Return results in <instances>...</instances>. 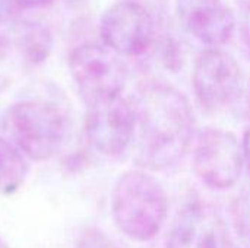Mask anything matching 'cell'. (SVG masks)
Masks as SVG:
<instances>
[{
  "label": "cell",
  "instance_id": "6",
  "mask_svg": "<svg viewBox=\"0 0 250 248\" xmlns=\"http://www.w3.org/2000/svg\"><path fill=\"white\" fill-rule=\"evenodd\" d=\"M243 167L242 145L233 133L214 127L201 132L193 153V171L207 187L215 190L233 187Z\"/></svg>",
  "mask_w": 250,
  "mask_h": 248
},
{
  "label": "cell",
  "instance_id": "15",
  "mask_svg": "<svg viewBox=\"0 0 250 248\" xmlns=\"http://www.w3.org/2000/svg\"><path fill=\"white\" fill-rule=\"evenodd\" d=\"M237 7H239V16H237L239 26L245 41L250 47V0H239Z\"/></svg>",
  "mask_w": 250,
  "mask_h": 248
},
{
  "label": "cell",
  "instance_id": "10",
  "mask_svg": "<svg viewBox=\"0 0 250 248\" xmlns=\"http://www.w3.org/2000/svg\"><path fill=\"white\" fill-rule=\"evenodd\" d=\"M183 29L208 47H221L233 35L236 18L223 0H177Z\"/></svg>",
  "mask_w": 250,
  "mask_h": 248
},
{
  "label": "cell",
  "instance_id": "9",
  "mask_svg": "<svg viewBox=\"0 0 250 248\" xmlns=\"http://www.w3.org/2000/svg\"><path fill=\"white\" fill-rule=\"evenodd\" d=\"M167 248H233V235L223 215L205 202L189 203L179 213Z\"/></svg>",
  "mask_w": 250,
  "mask_h": 248
},
{
  "label": "cell",
  "instance_id": "8",
  "mask_svg": "<svg viewBox=\"0 0 250 248\" xmlns=\"http://www.w3.org/2000/svg\"><path fill=\"white\" fill-rule=\"evenodd\" d=\"M136 111L122 95L88 105L85 133L89 143L101 153L117 156L135 139Z\"/></svg>",
  "mask_w": 250,
  "mask_h": 248
},
{
  "label": "cell",
  "instance_id": "14",
  "mask_svg": "<svg viewBox=\"0 0 250 248\" xmlns=\"http://www.w3.org/2000/svg\"><path fill=\"white\" fill-rule=\"evenodd\" d=\"M75 248H120L111 238H108L101 231L92 229L86 232L78 243Z\"/></svg>",
  "mask_w": 250,
  "mask_h": 248
},
{
  "label": "cell",
  "instance_id": "13",
  "mask_svg": "<svg viewBox=\"0 0 250 248\" xmlns=\"http://www.w3.org/2000/svg\"><path fill=\"white\" fill-rule=\"evenodd\" d=\"M233 228L239 248H250V191L243 193L233 205Z\"/></svg>",
  "mask_w": 250,
  "mask_h": 248
},
{
  "label": "cell",
  "instance_id": "12",
  "mask_svg": "<svg viewBox=\"0 0 250 248\" xmlns=\"http://www.w3.org/2000/svg\"><path fill=\"white\" fill-rule=\"evenodd\" d=\"M16 37V45L29 63H41L48 57L53 41L51 34L45 26L38 23H26L19 28Z\"/></svg>",
  "mask_w": 250,
  "mask_h": 248
},
{
  "label": "cell",
  "instance_id": "11",
  "mask_svg": "<svg viewBox=\"0 0 250 248\" xmlns=\"http://www.w3.org/2000/svg\"><path fill=\"white\" fill-rule=\"evenodd\" d=\"M28 171L29 165L21 149L0 137V194L15 193L23 184Z\"/></svg>",
  "mask_w": 250,
  "mask_h": 248
},
{
  "label": "cell",
  "instance_id": "16",
  "mask_svg": "<svg viewBox=\"0 0 250 248\" xmlns=\"http://www.w3.org/2000/svg\"><path fill=\"white\" fill-rule=\"evenodd\" d=\"M19 12L21 10L15 0H0V22L12 20Z\"/></svg>",
  "mask_w": 250,
  "mask_h": 248
},
{
  "label": "cell",
  "instance_id": "1",
  "mask_svg": "<svg viewBox=\"0 0 250 248\" xmlns=\"http://www.w3.org/2000/svg\"><path fill=\"white\" fill-rule=\"evenodd\" d=\"M136 162L148 171H164L188 152L193 137V113L188 98L167 85H151L135 105Z\"/></svg>",
  "mask_w": 250,
  "mask_h": 248
},
{
  "label": "cell",
  "instance_id": "20",
  "mask_svg": "<svg viewBox=\"0 0 250 248\" xmlns=\"http://www.w3.org/2000/svg\"><path fill=\"white\" fill-rule=\"evenodd\" d=\"M248 102H249V111H250V94H249V101H248Z\"/></svg>",
  "mask_w": 250,
  "mask_h": 248
},
{
  "label": "cell",
  "instance_id": "3",
  "mask_svg": "<svg viewBox=\"0 0 250 248\" xmlns=\"http://www.w3.org/2000/svg\"><path fill=\"white\" fill-rule=\"evenodd\" d=\"M4 127L21 152L37 162L54 156L67 134L64 114L54 104L37 99L13 104L6 113Z\"/></svg>",
  "mask_w": 250,
  "mask_h": 248
},
{
  "label": "cell",
  "instance_id": "18",
  "mask_svg": "<svg viewBox=\"0 0 250 248\" xmlns=\"http://www.w3.org/2000/svg\"><path fill=\"white\" fill-rule=\"evenodd\" d=\"M242 151H243V159H245V165L248 167L250 172V126L246 129L245 136H243V142H242Z\"/></svg>",
  "mask_w": 250,
  "mask_h": 248
},
{
  "label": "cell",
  "instance_id": "5",
  "mask_svg": "<svg viewBox=\"0 0 250 248\" xmlns=\"http://www.w3.org/2000/svg\"><path fill=\"white\" fill-rule=\"evenodd\" d=\"M192 85L198 102L209 111H218L242 95L245 79L240 64L230 53L209 47L195 61Z\"/></svg>",
  "mask_w": 250,
  "mask_h": 248
},
{
  "label": "cell",
  "instance_id": "4",
  "mask_svg": "<svg viewBox=\"0 0 250 248\" xmlns=\"http://www.w3.org/2000/svg\"><path fill=\"white\" fill-rule=\"evenodd\" d=\"M120 57L105 44L85 42L72 50L70 76L86 105L122 95L127 69Z\"/></svg>",
  "mask_w": 250,
  "mask_h": 248
},
{
  "label": "cell",
  "instance_id": "2",
  "mask_svg": "<svg viewBox=\"0 0 250 248\" xmlns=\"http://www.w3.org/2000/svg\"><path fill=\"white\" fill-rule=\"evenodd\" d=\"M111 213L117 228L138 243L151 241L168 215V197L161 183L144 170L119 177L111 194Z\"/></svg>",
  "mask_w": 250,
  "mask_h": 248
},
{
  "label": "cell",
  "instance_id": "17",
  "mask_svg": "<svg viewBox=\"0 0 250 248\" xmlns=\"http://www.w3.org/2000/svg\"><path fill=\"white\" fill-rule=\"evenodd\" d=\"M19 10H31V9H42L53 4L56 0H15Z\"/></svg>",
  "mask_w": 250,
  "mask_h": 248
},
{
  "label": "cell",
  "instance_id": "7",
  "mask_svg": "<svg viewBox=\"0 0 250 248\" xmlns=\"http://www.w3.org/2000/svg\"><path fill=\"white\" fill-rule=\"evenodd\" d=\"M100 34L107 47L120 56L144 54L154 42L155 25L151 13L138 1L123 0L110 6L101 16Z\"/></svg>",
  "mask_w": 250,
  "mask_h": 248
},
{
  "label": "cell",
  "instance_id": "19",
  "mask_svg": "<svg viewBox=\"0 0 250 248\" xmlns=\"http://www.w3.org/2000/svg\"><path fill=\"white\" fill-rule=\"evenodd\" d=\"M0 248H9L7 247V244H6L1 238H0Z\"/></svg>",
  "mask_w": 250,
  "mask_h": 248
}]
</instances>
